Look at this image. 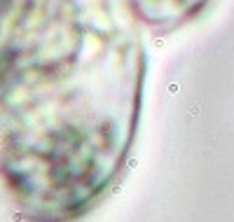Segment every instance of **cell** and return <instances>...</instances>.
<instances>
[{
  "mask_svg": "<svg viewBox=\"0 0 234 222\" xmlns=\"http://www.w3.org/2000/svg\"><path fill=\"white\" fill-rule=\"evenodd\" d=\"M136 54L108 0H5V175L21 203L61 220L124 154Z\"/></svg>",
  "mask_w": 234,
  "mask_h": 222,
  "instance_id": "1",
  "label": "cell"
},
{
  "mask_svg": "<svg viewBox=\"0 0 234 222\" xmlns=\"http://www.w3.org/2000/svg\"><path fill=\"white\" fill-rule=\"evenodd\" d=\"M148 2H152V5H168V7H192V5H197L199 0H148Z\"/></svg>",
  "mask_w": 234,
  "mask_h": 222,
  "instance_id": "2",
  "label": "cell"
}]
</instances>
